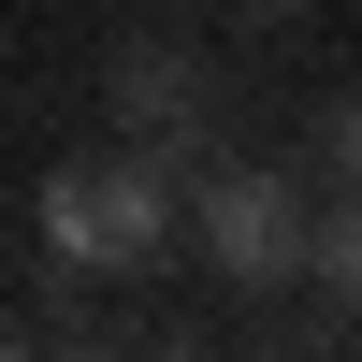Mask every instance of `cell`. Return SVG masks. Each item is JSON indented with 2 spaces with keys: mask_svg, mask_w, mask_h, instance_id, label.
I'll list each match as a JSON object with an SVG mask.
<instances>
[{
  "mask_svg": "<svg viewBox=\"0 0 362 362\" xmlns=\"http://www.w3.org/2000/svg\"><path fill=\"white\" fill-rule=\"evenodd\" d=\"M44 232H58V261H131V247H160V174H145V160L58 174V189H44Z\"/></svg>",
  "mask_w": 362,
  "mask_h": 362,
  "instance_id": "6da1fadb",
  "label": "cell"
},
{
  "mask_svg": "<svg viewBox=\"0 0 362 362\" xmlns=\"http://www.w3.org/2000/svg\"><path fill=\"white\" fill-rule=\"evenodd\" d=\"M203 232H218V261H232V276H290V247H305L276 174H218V189H203Z\"/></svg>",
  "mask_w": 362,
  "mask_h": 362,
  "instance_id": "7a4b0ae2",
  "label": "cell"
},
{
  "mask_svg": "<svg viewBox=\"0 0 362 362\" xmlns=\"http://www.w3.org/2000/svg\"><path fill=\"white\" fill-rule=\"evenodd\" d=\"M116 87H131V116H160V131L189 116V58H116Z\"/></svg>",
  "mask_w": 362,
  "mask_h": 362,
  "instance_id": "3957f363",
  "label": "cell"
},
{
  "mask_svg": "<svg viewBox=\"0 0 362 362\" xmlns=\"http://www.w3.org/2000/svg\"><path fill=\"white\" fill-rule=\"evenodd\" d=\"M319 276H334V290H362V203H348L334 232H319Z\"/></svg>",
  "mask_w": 362,
  "mask_h": 362,
  "instance_id": "277c9868",
  "label": "cell"
},
{
  "mask_svg": "<svg viewBox=\"0 0 362 362\" xmlns=\"http://www.w3.org/2000/svg\"><path fill=\"white\" fill-rule=\"evenodd\" d=\"M334 145H348V174H362V102H348V116H334Z\"/></svg>",
  "mask_w": 362,
  "mask_h": 362,
  "instance_id": "5b68a950",
  "label": "cell"
},
{
  "mask_svg": "<svg viewBox=\"0 0 362 362\" xmlns=\"http://www.w3.org/2000/svg\"><path fill=\"white\" fill-rule=\"evenodd\" d=\"M0 362H15V334H0Z\"/></svg>",
  "mask_w": 362,
  "mask_h": 362,
  "instance_id": "8992f818",
  "label": "cell"
}]
</instances>
